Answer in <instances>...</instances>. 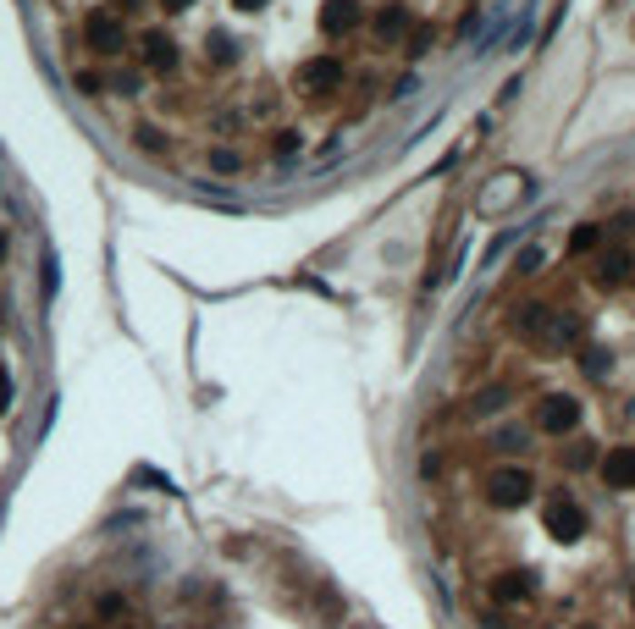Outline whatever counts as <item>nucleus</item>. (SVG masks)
<instances>
[{
	"label": "nucleus",
	"mask_w": 635,
	"mask_h": 629,
	"mask_svg": "<svg viewBox=\"0 0 635 629\" xmlns=\"http://www.w3.org/2000/svg\"><path fill=\"white\" fill-rule=\"evenodd\" d=\"M591 282H597L602 293H613V288L635 282V254H630V249H608V254L591 265Z\"/></svg>",
	"instance_id": "0eeeda50"
},
{
	"label": "nucleus",
	"mask_w": 635,
	"mask_h": 629,
	"mask_svg": "<svg viewBox=\"0 0 635 629\" xmlns=\"http://www.w3.org/2000/svg\"><path fill=\"white\" fill-rule=\"evenodd\" d=\"M580 370H586L591 381H608V370H613V365H608L602 348H586V354H580Z\"/></svg>",
	"instance_id": "f3484780"
},
{
	"label": "nucleus",
	"mask_w": 635,
	"mask_h": 629,
	"mask_svg": "<svg viewBox=\"0 0 635 629\" xmlns=\"http://www.w3.org/2000/svg\"><path fill=\"white\" fill-rule=\"evenodd\" d=\"M597 243H602V227H597V221H580V227L570 232V260H586Z\"/></svg>",
	"instance_id": "4468645a"
},
{
	"label": "nucleus",
	"mask_w": 635,
	"mask_h": 629,
	"mask_svg": "<svg viewBox=\"0 0 635 629\" xmlns=\"http://www.w3.org/2000/svg\"><path fill=\"white\" fill-rule=\"evenodd\" d=\"M133 144H138V150H144V155H166V133L144 122V127H133Z\"/></svg>",
	"instance_id": "2eb2a0df"
},
{
	"label": "nucleus",
	"mask_w": 635,
	"mask_h": 629,
	"mask_svg": "<svg viewBox=\"0 0 635 629\" xmlns=\"http://www.w3.org/2000/svg\"><path fill=\"white\" fill-rule=\"evenodd\" d=\"M6 403H12V376L0 370V408H6Z\"/></svg>",
	"instance_id": "4be33fe9"
},
{
	"label": "nucleus",
	"mask_w": 635,
	"mask_h": 629,
	"mask_svg": "<svg viewBox=\"0 0 635 629\" xmlns=\"http://www.w3.org/2000/svg\"><path fill=\"white\" fill-rule=\"evenodd\" d=\"M0 254H6V232H0Z\"/></svg>",
	"instance_id": "bb28decb"
},
{
	"label": "nucleus",
	"mask_w": 635,
	"mask_h": 629,
	"mask_svg": "<svg viewBox=\"0 0 635 629\" xmlns=\"http://www.w3.org/2000/svg\"><path fill=\"white\" fill-rule=\"evenodd\" d=\"M597 475H602L608 492H635V447H608Z\"/></svg>",
	"instance_id": "1a4fd4ad"
},
{
	"label": "nucleus",
	"mask_w": 635,
	"mask_h": 629,
	"mask_svg": "<svg viewBox=\"0 0 635 629\" xmlns=\"http://www.w3.org/2000/svg\"><path fill=\"white\" fill-rule=\"evenodd\" d=\"M365 23V12L354 6V0H326V6H321V28L326 34H354Z\"/></svg>",
	"instance_id": "9b49d317"
},
{
	"label": "nucleus",
	"mask_w": 635,
	"mask_h": 629,
	"mask_svg": "<svg viewBox=\"0 0 635 629\" xmlns=\"http://www.w3.org/2000/svg\"><path fill=\"white\" fill-rule=\"evenodd\" d=\"M630 613H635V585H630Z\"/></svg>",
	"instance_id": "a878e982"
},
{
	"label": "nucleus",
	"mask_w": 635,
	"mask_h": 629,
	"mask_svg": "<svg viewBox=\"0 0 635 629\" xmlns=\"http://www.w3.org/2000/svg\"><path fill=\"white\" fill-rule=\"evenodd\" d=\"M73 84H78L84 94H100V78H94V73H73Z\"/></svg>",
	"instance_id": "412c9836"
},
{
	"label": "nucleus",
	"mask_w": 635,
	"mask_h": 629,
	"mask_svg": "<svg viewBox=\"0 0 635 629\" xmlns=\"http://www.w3.org/2000/svg\"><path fill=\"white\" fill-rule=\"evenodd\" d=\"M293 150H299V133H293V127H276V133H271V155H276V161H288Z\"/></svg>",
	"instance_id": "a211bd4d"
},
{
	"label": "nucleus",
	"mask_w": 635,
	"mask_h": 629,
	"mask_svg": "<svg viewBox=\"0 0 635 629\" xmlns=\"http://www.w3.org/2000/svg\"><path fill=\"white\" fill-rule=\"evenodd\" d=\"M138 61H144L150 73H177V44H172V34H144V39H138Z\"/></svg>",
	"instance_id": "9d476101"
},
{
	"label": "nucleus",
	"mask_w": 635,
	"mask_h": 629,
	"mask_svg": "<svg viewBox=\"0 0 635 629\" xmlns=\"http://www.w3.org/2000/svg\"><path fill=\"white\" fill-rule=\"evenodd\" d=\"M558 464L580 475V469H591V464H602V458H597V447H591V442H570V447H558Z\"/></svg>",
	"instance_id": "ddd939ff"
},
{
	"label": "nucleus",
	"mask_w": 635,
	"mask_h": 629,
	"mask_svg": "<svg viewBox=\"0 0 635 629\" xmlns=\"http://www.w3.org/2000/svg\"><path fill=\"white\" fill-rule=\"evenodd\" d=\"M580 398L575 392H547V398H536V408H531V426L541 431V437H575L580 431Z\"/></svg>",
	"instance_id": "f03ea898"
},
{
	"label": "nucleus",
	"mask_w": 635,
	"mask_h": 629,
	"mask_svg": "<svg viewBox=\"0 0 635 629\" xmlns=\"http://www.w3.org/2000/svg\"><path fill=\"white\" fill-rule=\"evenodd\" d=\"M233 6H238V12H254V6H265V0H233Z\"/></svg>",
	"instance_id": "b1692460"
},
{
	"label": "nucleus",
	"mask_w": 635,
	"mask_h": 629,
	"mask_svg": "<svg viewBox=\"0 0 635 629\" xmlns=\"http://www.w3.org/2000/svg\"><path fill=\"white\" fill-rule=\"evenodd\" d=\"M161 6H166V12H188V6H193V0H161Z\"/></svg>",
	"instance_id": "5701e85b"
},
{
	"label": "nucleus",
	"mask_w": 635,
	"mask_h": 629,
	"mask_svg": "<svg viewBox=\"0 0 635 629\" xmlns=\"http://www.w3.org/2000/svg\"><path fill=\"white\" fill-rule=\"evenodd\" d=\"M84 44H89L94 55H116V50L127 44L122 17H116V12H105V6H100V12H89V17H84Z\"/></svg>",
	"instance_id": "39448f33"
},
{
	"label": "nucleus",
	"mask_w": 635,
	"mask_h": 629,
	"mask_svg": "<svg viewBox=\"0 0 635 629\" xmlns=\"http://www.w3.org/2000/svg\"><path fill=\"white\" fill-rule=\"evenodd\" d=\"M525 342H541V348H552V326H558V310H547V304H520L514 310V320H509Z\"/></svg>",
	"instance_id": "423d86ee"
},
{
	"label": "nucleus",
	"mask_w": 635,
	"mask_h": 629,
	"mask_svg": "<svg viewBox=\"0 0 635 629\" xmlns=\"http://www.w3.org/2000/svg\"><path fill=\"white\" fill-rule=\"evenodd\" d=\"M210 166H216V172H238L243 155H238V150H210Z\"/></svg>",
	"instance_id": "6ab92c4d"
},
{
	"label": "nucleus",
	"mask_w": 635,
	"mask_h": 629,
	"mask_svg": "<svg viewBox=\"0 0 635 629\" xmlns=\"http://www.w3.org/2000/svg\"><path fill=\"white\" fill-rule=\"evenodd\" d=\"M486 596H491V602H503V607H525V602L536 596V580H531V575H520V569H503V575H491V580H486Z\"/></svg>",
	"instance_id": "6e6552de"
},
{
	"label": "nucleus",
	"mask_w": 635,
	"mask_h": 629,
	"mask_svg": "<svg viewBox=\"0 0 635 629\" xmlns=\"http://www.w3.org/2000/svg\"><path fill=\"white\" fill-rule=\"evenodd\" d=\"M432 39H437L432 28H409V55H426V50H432Z\"/></svg>",
	"instance_id": "aec40b11"
},
{
	"label": "nucleus",
	"mask_w": 635,
	"mask_h": 629,
	"mask_svg": "<svg viewBox=\"0 0 635 629\" xmlns=\"http://www.w3.org/2000/svg\"><path fill=\"white\" fill-rule=\"evenodd\" d=\"M481 492H486L491 508H525L536 497V475L525 464H491L486 480H481Z\"/></svg>",
	"instance_id": "f257e3e1"
},
{
	"label": "nucleus",
	"mask_w": 635,
	"mask_h": 629,
	"mask_svg": "<svg viewBox=\"0 0 635 629\" xmlns=\"http://www.w3.org/2000/svg\"><path fill=\"white\" fill-rule=\"evenodd\" d=\"M409 23H414V17H409V6H382V12L371 17L376 39H387V44H392V39H403V34H409Z\"/></svg>",
	"instance_id": "f8f14e48"
},
{
	"label": "nucleus",
	"mask_w": 635,
	"mask_h": 629,
	"mask_svg": "<svg viewBox=\"0 0 635 629\" xmlns=\"http://www.w3.org/2000/svg\"><path fill=\"white\" fill-rule=\"evenodd\" d=\"M503 403H509V392L491 387V392H475V398H470V414H503Z\"/></svg>",
	"instance_id": "dca6fc26"
},
{
	"label": "nucleus",
	"mask_w": 635,
	"mask_h": 629,
	"mask_svg": "<svg viewBox=\"0 0 635 629\" xmlns=\"http://www.w3.org/2000/svg\"><path fill=\"white\" fill-rule=\"evenodd\" d=\"M111 6H144V0H111Z\"/></svg>",
	"instance_id": "393cba45"
},
{
	"label": "nucleus",
	"mask_w": 635,
	"mask_h": 629,
	"mask_svg": "<svg viewBox=\"0 0 635 629\" xmlns=\"http://www.w3.org/2000/svg\"><path fill=\"white\" fill-rule=\"evenodd\" d=\"M342 78H348L342 55H310L299 73H293V84H299L304 94H337V89H342Z\"/></svg>",
	"instance_id": "20e7f679"
},
{
	"label": "nucleus",
	"mask_w": 635,
	"mask_h": 629,
	"mask_svg": "<svg viewBox=\"0 0 635 629\" xmlns=\"http://www.w3.org/2000/svg\"><path fill=\"white\" fill-rule=\"evenodd\" d=\"M541 525H547V536H552V541H580L591 519H586V508H580L570 492H552V497L541 503Z\"/></svg>",
	"instance_id": "7ed1b4c3"
}]
</instances>
